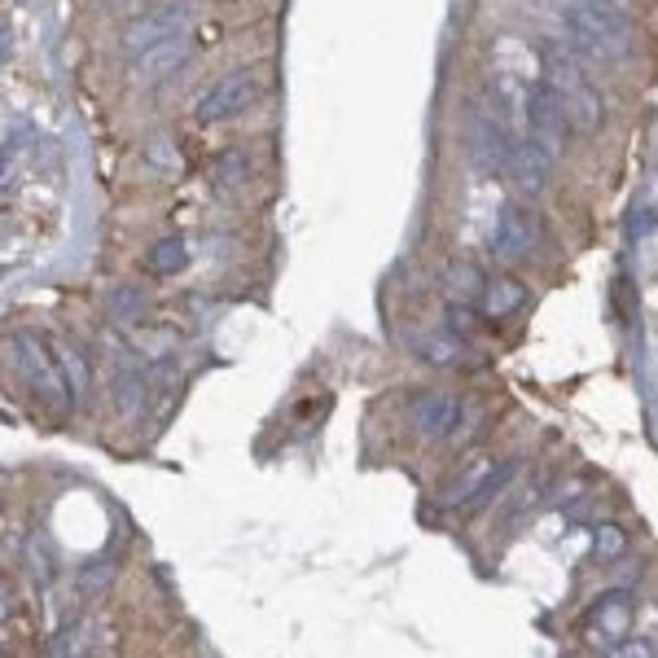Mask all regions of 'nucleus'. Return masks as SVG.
I'll return each mask as SVG.
<instances>
[{"label": "nucleus", "mask_w": 658, "mask_h": 658, "mask_svg": "<svg viewBox=\"0 0 658 658\" xmlns=\"http://www.w3.org/2000/svg\"><path fill=\"white\" fill-rule=\"evenodd\" d=\"M448 282H452V294H456V303H479V294H483V277H479V268H470V264H456L452 273H448Z\"/></svg>", "instance_id": "obj_21"}, {"label": "nucleus", "mask_w": 658, "mask_h": 658, "mask_svg": "<svg viewBox=\"0 0 658 658\" xmlns=\"http://www.w3.org/2000/svg\"><path fill=\"white\" fill-rule=\"evenodd\" d=\"M53 365L67 382V395L71 404H84L88 400V386H92V369H88V356L75 347V343H53Z\"/></svg>", "instance_id": "obj_13"}, {"label": "nucleus", "mask_w": 658, "mask_h": 658, "mask_svg": "<svg viewBox=\"0 0 658 658\" xmlns=\"http://www.w3.org/2000/svg\"><path fill=\"white\" fill-rule=\"evenodd\" d=\"M189 264V246L180 242V237H163L154 251H149V273H180Z\"/></svg>", "instance_id": "obj_17"}, {"label": "nucleus", "mask_w": 658, "mask_h": 658, "mask_svg": "<svg viewBox=\"0 0 658 658\" xmlns=\"http://www.w3.org/2000/svg\"><path fill=\"white\" fill-rule=\"evenodd\" d=\"M497 470H501V461H492V456H479V461H470V465H465V470H461V474L448 483V497H443V501H448V505H470V501L483 492V483H488Z\"/></svg>", "instance_id": "obj_14"}, {"label": "nucleus", "mask_w": 658, "mask_h": 658, "mask_svg": "<svg viewBox=\"0 0 658 658\" xmlns=\"http://www.w3.org/2000/svg\"><path fill=\"white\" fill-rule=\"evenodd\" d=\"M527 303V291L510 282V277H497V282H483V294H479V312L501 321V316H513L518 307Z\"/></svg>", "instance_id": "obj_15"}, {"label": "nucleus", "mask_w": 658, "mask_h": 658, "mask_svg": "<svg viewBox=\"0 0 658 658\" xmlns=\"http://www.w3.org/2000/svg\"><path fill=\"white\" fill-rule=\"evenodd\" d=\"M255 92H259V84H255V75L251 71H228L219 75L216 84L198 97V124H228V119H237L251 101H255Z\"/></svg>", "instance_id": "obj_5"}, {"label": "nucleus", "mask_w": 658, "mask_h": 658, "mask_svg": "<svg viewBox=\"0 0 658 658\" xmlns=\"http://www.w3.org/2000/svg\"><path fill=\"white\" fill-rule=\"evenodd\" d=\"M185 58H189V31L167 36V40L149 45V49H141V53L132 58V79H137V84H158V79L176 75V67H185Z\"/></svg>", "instance_id": "obj_10"}, {"label": "nucleus", "mask_w": 658, "mask_h": 658, "mask_svg": "<svg viewBox=\"0 0 658 658\" xmlns=\"http://www.w3.org/2000/svg\"><path fill=\"white\" fill-rule=\"evenodd\" d=\"M549 171H553V149L540 146L536 137H513V146H510V171H505V176H510L518 189H527V194L544 189Z\"/></svg>", "instance_id": "obj_8"}, {"label": "nucleus", "mask_w": 658, "mask_h": 658, "mask_svg": "<svg viewBox=\"0 0 658 658\" xmlns=\"http://www.w3.org/2000/svg\"><path fill=\"white\" fill-rule=\"evenodd\" d=\"M448 325H452V334H456V330L470 334V330H474V312H470V303H448Z\"/></svg>", "instance_id": "obj_25"}, {"label": "nucleus", "mask_w": 658, "mask_h": 658, "mask_svg": "<svg viewBox=\"0 0 658 658\" xmlns=\"http://www.w3.org/2000/svg\"><path fill=\"white\" fill-rule=\"evenodd\" d=\"M461 413H465V404L456 400V395H448V391H426L418 404H413V431L422 439H443L456 431V422H461Z\"/></svg>", "instance_id": "obj_9"}, {"label": "nucleus", "mask_w": 658, "mask_h": 658, "mask_svg": "<svg viewBox=\"0 0 658 658\" xmlns=\"http://www.w3.org/2000/svg\"><path fill=\"white\" fill-rule=\"evenodd\" d=\"M27 558H31V576L40 580V588L53 585V576H58V562H53V549H49V540H45L40 531L27 540Z\"/></svg>", "instance_id": "obj_19"}, {"label": "nucleus", "mask_w": 658, "mask_h": 658, "mask_svg": "<svg viewBox=\"0 0 658 658\" xmlns=\"http://www.w3.org/2000/svg\"><path fill=\"white\" fill-rule=\"evenodd\" d=\"M110 400H115V413L119 418H141L149 400V373L141 365H124L115 373V386H110Z\"/></svg>", "instance_id": "obj_12"}, {"label": "nucleus", "mask_w": 658, "mask_h": 658, "mask_svg": "<svg viewBox=\"0 0 658 658\" xmlns=\"http://www.w3.org/2000/svg\"><path fill=\"white\" fill-rule=\"evenodd\" d=\"M189 22H194V4H189V0H167V4H158V9H146L141 18H132V22L124 27V40H119V45H124V53L137 58L149 45L189 31Z\"/></svg>", "instance_id": "obj_4"}, {"label": "nucleus", "mask_w": 658, "mask_h": 658, "mask_svg": "<svg viewBox=\"0 0 658 658\" xmlns=\"http://www.w3.org/2000/svg\"><path fill=\"white\" fill-rule=\"evenodd\" d=\"M571 36L592 62H619L632 49V27L606 0H585L571 9Z\"/></svg>", "instance_id": "obj_1"}, {"label": "nucleus", "mask_w": 658, "mask_h": 658, "mask_svg": "<svg viewBox=\"0 0 658 658\" xmlns=\"http://www.w3.org/2000/svg\"><path fill=\"white\" fill-rule=\"evenodd\" d=\"M146 158L154 167H163V171H180V154H176V146H171L167 137H154L146 149Z\"/></svg>", "instance_id": "obj_24"}, {"label": "nucleus", "mask_w": 658, "mask_h": 658, "mask_svg": "<svg viewBox=\"0 0 658 658\" xmlns=\"http://www.w3.org/2000/svg\"><path fill=\"white\" fill-rule=\"evenodd\" d=\"M106 4H132V0H106Z\"/></svg>", "instance_id": "obj_29"}, {"label": "nucleus", "mask_w": 658, "mask_h": 658, "mask_svg": "<svg viewBox=\"0 0 658 658\" xmlns=\"http://www.w3.org/2000/svg\"><path fill=\"white\" fill-rule=\"evenodd\" d=\"M9 53H13V36L9 27H0V62H9Z\"/></svg>", "instance_id": "obj_27"}, {"label": "nucleus", "mask_w": 658, "mask_h": 658, "mask_svg": "<svg viewBox=\"0 0 658 658\" xmlns=\"http://www.w3.org/2000/svg\"><path fill=\"white\" fill-rule=\"evenodd\" d=\"M18 615V597H13V585L9 576H0V623H9Z\"/></svg>", "instance_id": "obj_26"}, {"label": "nucleus", "mask_w": 658, "mask_h": 658, "mask_svg": "<svg viewBox=\"0 0 658 658\" xmlns=\"http://www.w3.org/2000/svg\"><path fill=\"white\" fill-rule=\"evenodd\" d=\"M13 185V167H9V158H0V189H9Z\"/></svg>", "instance_id": "obj_28"}, {"label": "nucleus", "mask_w": 658, "mask_h": 658, "mask_svg": "<svg viewBox=\"0 0 658 658\" xmlns=\"http://www.w3.org/2000/svg\"><path fill=\"white\" fill-rule=\"evenodd\" d=\"M513 132L501 119H474L470 124V158L483 176H505L510 171Z\"/></svg>", "instance_id": "obj_7"}, {"label": "nucleus", "mask_w": 658, "mask_h": 658, "mask_svg": "<svg viewBox=\"0 0 658 658\" xmlns=\"http://www.w3.org/2000/svg\"><path fill=\"white\" fill-rule=\"evenodd\" d=\"M592 540H597V553H601V558H619V553H623V544H628V540H623V531H619L615 522H601Z\"/></svg>", "instance_id": "obj_23"}, {"label": "nucleus", "mask_w": 658, "mask_h": 658, "mask_svg": "<svg viewBox=\"0 0 658 658\" xmlns=\"http://www.w3.org/2000/svg\"><path fill=\"white\" fill-rule=\"evenodd\" d=\"M553 88H558V97H562V106H567V119L576 124V128H597L601 124V97H597V88L585 79V71H576V67H553V75H544Z\"/></svg>", "instance_id": "obj_6"}, {"label": "nucleus", "mask_w": 658, "mask_h": 658, "mask_svg": "<svg viewBox=\"0 0 658 658\" xmlns=\"http://www.w3.org/2000/svg\"><path fill=\"white\" fill-rule=\"evenodd\" d=\"M606 658H658V655L646 637H632V632H628V637H619L615 646H606Z\"/></svg>", "instance_id": "obj_22"}, {"label": "nucleus", "mask_w": 658, "mask_h": 658, "mask_svg": "<svg viewBox=\"0 0 658 658\" xmlns=\"http://www.w3.org/2000/svg\"><path fill=\"white\" fill-rule=\"evenodd\" d=\"M4 361L22 373V382L49 404V409H67L71 395H67V382L53 365V352H45V338L40 334H9L4 338Z\"/></svg>", "instance_id": "obj_2"}, {"label": "nucleus", "mask_w": 658, "mask_h": 658, "mask_svg": "<svg viewBox=\"0 0 658 658\" xmlns=\"http://www.w3.org/2000/svg\"><path fill=\"white\" fill-rule=\"evenodd\" d=\"M422 365H435V369H452L461 365V356H465V343H461V334H431V338H422L418 343V352H413Z\"/></svg>", "instance_id": "obj_16"}, {"label": "nucleus", "mask_w": 658, "mask_h": 658, "mask_svg": "<svg viewBox=\"0 0 658 658\" xmlns=\"http://www.w3.org/2000/svg\"><path fill=\"white\" fill-rule=\"evenodd\" d=\"M106 307H110L115 321H141L149 303H146V294L132 291V286H115V291L106 294Z\"/></svg>", "instance_id": "obj_18"}, {"label": "nucleus", "mask_w": 658, "mask_h": 658, "mask_svg": "<svg viewBox=\"0 0 658 658\" xmlns=\"http://www.w3.org/2000/svg\"><path fill=\"white\" fill-rule=\"evenodd\" d=\"M540 242H544L540 216L531 207H522V203H505L501 216H497V233H492L488 251H492L497 264H522V259H531L540 251Z\"/></svg>", "instance_id": "obj_3"}, {"label": "nucleus", "mask_w": 658, "mask_h": 658, "mask_svg": "<svg viewBox=\"0 0 658 658\" xmlns=\"http://www.w3.org/2000/svg\"><path fill=\"white\" fill-rule=\"evenodd\" d=\"M246 176H251V158H246L242 149H228V154H219V163H216V185H219V189H237Z\"/></svg>", "instance_id": "obj_20"}, {"label": "nucleus", "mask_w": 658, "mask_h": 658, "mask_svg": "<svg viewBox=\"0 0 658 658\" xmlns=\"http://www.w3.org/2000/svg\"><path fill=\"white\" fill-rule=\"evenodd\" d=\"M628 632H632V597L628 592H606L597 601V610H592V637L615 646Z\"/></svg>", "instance_id": "obj_11"}]
</instances>
